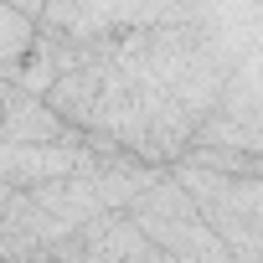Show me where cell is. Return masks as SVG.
Returning <instances> with one entry per match:
<instances>
[{"label":"cell","instance_id":"6da1fadb","mask_svg":"<svg viewBox=\"0 0 263 263\" xmlns=\"http://www.w3.org/2000/svg\"><path fill=\"white\" fill-rule=\"evenodd\" d=\"M6 145H52V140H67L72 124L42 98V93H26L16 83H6Z\"/></svg>","mask_w":263,"mask_h":263}]
</instances>
